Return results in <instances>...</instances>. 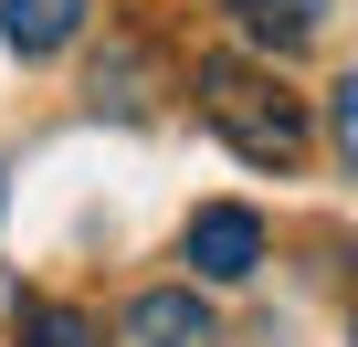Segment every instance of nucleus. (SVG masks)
Listing matches in <instances>:
<instances>
[{"label": "nucleus", "instance_id": "f257e3e1", "mask_svg": "<svg viewBox=\"0 0 358 347\" xmlns=\"http://www.w3.org/2000/svg\"><path fill=\"white\" fill-rule=\"evenodd\" d=\"M201 116L222 126V147H232L243 168H295V158H306V95H285L264 64L211 53V64H201Z\"/></svg>", "mask_w": 358, "mask_h": 347}, {"label": "nucleus", "instance_id": "f03ea898", "mask_svg": "<svg viewBox=\"0 0 358 347\" xmlns=\"http://www.w3.org/2000/svg\"><path fill=\"white\" fill-rule=\"evenodd\" d=\"M179 253H190V274H201V284H243V274L264 263V221H253L243 200H211V211H190Z\"/></svg>", "mask_w": 358, "mask_h": 347}, {"label": "nucleus", "instance_id": "7ed1b4c3", "mask_svg": "<svg viewBox=\"0 0 358 347\" xmlns=\"http://www.w3.org/2000/svg\"><path fill=\"white\" fill-rule=\"evenodd\" d=\"M116 347H222V326H211V305L190 284H158V295H137L116 316Z\"/></svg>", "mask_w": 358, "mask_h": 347}, {"label": "nucleus", "instance_id": "20e7f679", "mask_svg": "<svg viewBox=\"0 0 358 347\" xmlns=\"http://www.w3.org/2000/svg\"><path fill=\"white\" fill-rule=\"evenodd\" d=\"M85 32V0H0V43L11 53H64Z\"/></svg>", "mask_w": 358, "mask_h": 347}, {"label": "nucleus", "instance_id": "39448f33", "mask_svg": "<svg viewBox=\"0 0 358 347\" xmlns=\"http://www.w3.org/2000/svg\"><path fill=\"white\" fill-rule=\"evenodd\" d=\"M232 11H243V32H253V43L295 53V43H316V32H327V11H337V0H232Z\"/></svg>", "mask_w": 358, "mask_h": 347}, {"label": "nucleus", "instance_id": "423d86ee", "mask_svg": "<svg viewBox=\"0 0 358 347\" xmlns=\"http://www.w3.org/2000/svg\"><path fill=\"white\" fill-rule=\"evenodd\" d=\"M22 347H95V316H74V305H32V316H22Z\"/></svg>", "mask_w": 358, "mask_h": 347}]
</instances>
